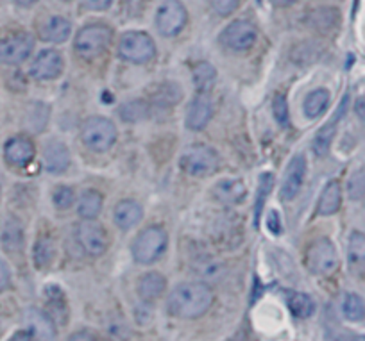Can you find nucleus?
Masks as SVG:
<instances>
[{
	"mask_svg": "<svg viewBox=\"0 0 365 341\" xmlns=\"http://www.w3.org/2000/svg\"><path fill=\"white\" fill-rule=\"evenodd\" d=\"M215 295L212 288L202 283H182L172 290L167 309L172 316L182 320H194L208 313Z\"/></svg>",
	"mask_w": 365,
	"mask_h": 341,
	"instance_id": "1",
	"label": "nucleus"
},
{
	"mask_svg": "<svg viewBox=\"0 0 365 341\" xmlns=\"http://www.w3.org/2000/svg\"><path fill=\"white\" fill-rule=\"evenodd\" d=\"M168 245V236L163 227L153 225L143 229L138 236L135 238L131 245L133 258L140 265H153L161 256L165 254Z\"/></svg>",
	"mask_w": 365,
	"mask_h": 341,
	"instance_id": "2",
	"label": "nucleus"
},
{
	"mask_svg": "<svg viewBox=\"0 0 365 341\" xmlns=\"http://www.w3.org/2000/svg\"><path fill=\"white\" fill-rule=\"evenodd\" d=\"M179 167L192 177H208L219 168V154L215 149L202 143L187 147L179 157Z\"/></svg>",
	"mask_w": 365,
	"mask_h": 341,
	"instance_id": "3",
	"label": "nucleus"
},
{
	"mask_svg": "<svg viewBox=\"0 0 365 341\" xmlns=\"http://www.w3.org/2000/svg\"><path fill=\"white\" fill-rule=\"evenodd\" d=\"M117 127L104 117H90L81 127V140L93 152H106L117 142Z\"/></svg>",
	"mask_w": 365,
	"mask_h": 341,
	"instance_id": "4",
	"label": "nucleus"
},
{
	"mask_svg": "<svg viewBox=\"0 0 365 341\" xmlns=\"http://www.w3.org/2000/svg\"><path fill=\"white\" fill-rule=\"evenodd\" d=\"M111 36H113V31L104 23H90L77 33L73 48L81 58H99L111 43Z\"/></svg>",
	"mask_w": 365,
	"mask_h": 341,
	"instance_id": "5",
	"label": "nucleus"
},
{
	"mask_svg": "<svg viewBox=\"0 0 365 341\" xmlns=\"http://www.w3.org/2000/svg\"><path fill=\"white\" fill-rule=\"evenodd\" d=\"M118 56L133 65H145L156 56L153 38L142 31H129L122 34L118 43Z\"/></svg>",
	"mask_w": 365,
	"mask_h": 341,
	"instance_id": "6",
	"label": "nucleus"
},
{
	"mask_svg": "<svg viewBox=\"0 0 365 341\" xmlns=\"http://www.w3.org/2000/svg\"><path fill=\"white\" fill-rule=\"evenodd\" d=\"M307 265L317 276H329L339 268V254L335 245L328 238H319L310 245L307 254Z\"/></svg>",
	"mask_w": 365,
	"mask_h": 341,
	"instance_id": "7",
	"label": "nucleus"
},
{
	"mask_svg": "<svg viewBox=\"0 0 365 341\" xmlns=\"http://www.w3.org/2000/svg\"><path fill=\"white\" fill-rule=\"evenodd\" d=\"M77 241L91 258L103 256L110 245V238H108L104 225L96 220H83L77 225Z\"/></svg>",
	"mask_w": 365,
	"mask_h": 341,
	"instance_id": "8",
	"label": "nucleus"
},
{
	"mask_svg": "<svg viewBox=\"0 0 365 341\" xmlns=\"http://www.w3.org/2000/svg\"><path fill=\"white\" fill-rule=\"evenodd\" d=\"M188 19L187 8L179 0H165L158 8L156 13V29L161 36H175L181 33Z\"/></svg>",
	"mask_w": 365,
	"mask_h": 341,
	"instance_id": "9",
	"label": "nucleus"
},
{
	"mask_svg": "<svg viewBox=\"0 0 365 341\" xmlns=\"http://www.w3.org/2000/svg\"><path fill=\"white\" fill-rule=\"evenodd\" d=\"M258 31L256 26L249 20H235L220 34V41L231 51H247L256 43Z\"/></svg>",
	"mask_w": 365,
	"mask_h": 341,
	"instance_id": "10",
	"label": "nucleus"
},
{
	"mask_svg": "<svg viewBox=\"0 0 365 341\" xmlns=\"http://www.w3.org/2000/svg\"><path fill=\"white\" fill-rule=\"evenodd\" d=\"M34 40L31 34L19 33L0 40V63L20 65L33 54Z\"/></svg>",
	"mask_w": 365,
	"mask_h": 341,
	"instance_id": "11",
	"label": "nucleus"
},
{
	"mask_svg": "<svg viewBox=\"0 0 365 341\" xmlns=\"http://www.w3.org/2000/svg\"><path fill=\"white\" fill-rule=\"evenodd\" d=\"M31 75L36 80H54L63 73V58L54 48L41 51L31 65Z\"/></svg>",
	"mask_w": 365,
	"mask_h": 341,
	"instance_id": "12",
	"label": "nucleus"
},
{
	"mask_svg": "<svg viewBox=\"0 0 365 341\" xmlns=\"http://www.w3.org/2000/svg\"><path fill=\"white\" fill-rule=\"evenodd\" d=\"M304 175H307V157L303 154H297L290 159L287 164L285 175H283L282 184V199L283 200H294L299 193L301 186H303Z\"/></svg>",
	"mask_w": 365,
	"mask_h": 341,
	"instance_id": "13",
	"label": "nucleus"
},
{
	"mask_svg": "<svg viewBox=\"0 0 365 341\" xmlns=\"http://www.w3.org/2000/svg\"><path fill=\"white\" fill-rule=\"evenodd\" d=\"M213 115V102L208 93H197L187 111V127L190 131H202Z\"/></svg>",
	"mask_w": 365,
	"mask_h": 341,
	"instance_id": "14",
	"label": "nucleus"
},
{
	"mask_svg": "<svg viewBox=\"0 0 365 341\" xmlns=\"http://www.w3.org/2000/svg\"><path fill=\"white\" fill-rule=\"evenodd\" d=\"M34 154H36V149H34L33 142L26 136H15L4 147L6 159L16 168L27 167L34 159Z\"/></svg>",
	"mask_w": 365,
	"mask_h": 341,
	"instance_id": "15",
	"label": "nucleus"
},
{
	"mask_svg": "<svg viewBox=\"0 0 365 341\" xmlns=\"http://www.w3.org/2000/svg\"><path fill=\"white\" fill-rule=\"evenodd\" d=\"M27 330L38 337L40 341H54L56 340V329H54V320L43 311L36 308H31L26 311L24 316Z\"/></svg>",
	"mask_w": 365,
	"mask_h": 341,
	"instance_id": "16",
	"label": "nucleus"
},
{
	"mask_svg": "<svg viewBox=\"0 0 365 341\" xmlns=\"http://www.w3.org/2000/svg\"><path fill=\"white\" fill-rule=\"evenodd\" d=\"M43 164L48 174H63L70 167V150L59 140H52L45 145Z\"/></svg>",
	"mask_w": 365,
	"mask_h": 341,
	"instance_id": "17",
	"label": "nucleus"
},
{
	"mask_svg": "<svg viewBox=\"0 0 365 341\" xmlns=\"http://www.w3.org/2000/svg\"><path fill=\"white\" fill-rule=\"evenodd\" d=\"M347 104H349V97L346 95V97L342 98V104H340L339 109H336L335 118H333L331 122H328L326 125H322L321 131L315 135L314 145H312V147H314L315 156L322 157V156H326V154H328L329 147H331V143H333V138H335L336 124H339L340 118L344 117V112H346V109H347Z\"/></svg>",
	"mask_w": 365,
	"mask_h": 341,
	"instance_id": "18",
	"label": "nucleus"
},
{
	"mask_svg": "<svg viewBox=\"0 0 365 341\" xmlns=\"http://www.w3.org/2000/svg\"><path fill=\"white\" fill-rule=\"evenodd\" d=\"M245 195H247V188L240 179H224V181L217 182L215 188H213L215 200H219L220 204H226V206L240 204L245 199Z\"/></svg>",
	"mask_w": 365,
	"mask_h": 341,
	"instance_id": "19",
	"label": "nucleus"
},
{
	"mask_svg": "<svg viewBox=\"0 0 365 341\" xmlns=\"http://www.w3.org/2000/svg\"><path fill=\"white\" fill-rule=\"evenodd\" d=\"M72 33V23L63 16H48L40 26V38L48 43H63Z\"/></svg>",
	"mask_w": 365,
	"mask_h": 341,
	"instance_id": "20",
	"label": "nucleus"
},
{
	"mask_svg": "<svg viewBox=\"0 0 365 341\" xmlns=\"http://www.w3.org/2000/svg\"><path fill=\"white\" fill-rule=\"evenodd\" d=\"M143 216V209L136 200H120L113 209L115 224L120 227L122 231H128L135 227Z\"/></svg>",
	"mask_w": 365,
	"mask_h": 341,
	"instance_id": "21",
	"label": "nucleus"
},
{
	"mask_svg": "<svg viewBox=\"0 0 365 341\" xmlns=\"http://www.w3.org/2000/svg\"><path fill=\"white\" fill-rule=\"evenodd\" d=\"M167 288V279L160 272H147L138 280V295L142 300L153 302L163 295Z\"/></svg>",
	"mask_w": 365,
	"mask_h": 341,
	"instance_id": "22",
	"label": "nucleus"
},
{
	"mask_svg": "<svg viewBox=\"0 0 365 341\" xmlns=\"http://www.w3.org/2000/svg\"><path fill=\"white\" fill-rule=\"evenodd\" d=\"M340 204H342V189L336 181H331L326 184V188L322 189L321 199L317 204V214L321 216H329V214H335L340 209Z\"/></svg>",
	"mask_w": 365,
	"mask_h": 341,
	"instance_id": "23",
	"label": "nucleus"
},
{
	"mask_svg": "<svg viewBox=\"0 0 365 341\" xmlns=\"http://www.w3.org/2000/svg\"><path fill=\"white\" fill-rule=\"evenodd\" d=\"M104 206L103 193L97 189H84L83 195L79 199V206H77V213L83 220H96L101 214Z\"/></svg>",
	"mask_w": 365,
	"mask_h": 341,
	"instance_id": "24",
	"label": "nucleus"
},
{
	"mask_svg": "<svg viewBox=\"0 0 365 341\" xmlns=\"http://www.w3.org/2000/svg\"><path fill=\"white\" fill-rule=\"evenodd\" d=\"M339 22L340 13L335 8H319L308 15V23L321 33H331L339 27Z\"/></svg>",
	"mask_w": 365,
	"mask_h": 341,
	"instance_id": "25",
	"label": "nucleus"
},
{
	"mask_svg": "<svg viewBox=\"0 0 365 341\" xmlns=\"http://www.w3.org/2000/svg\"><path fill=\"white\" fill-rule=\"evenodd\" d=\"M45 297H47L48 309H51V315L48 316L63 325V323L66 322V318H68V308H66L65 293L59 290V286L51 284V286L45 290Z\"/></svg>",
	"mask_w": 365,
	"mask_h": 341,
	"instance_id": "26",
	"label": "nucleus"
},
{
	"mask_svg": "<svg viewBox=\"0 0 365 341\" xmlns=\"http://www.w3.org/2000/svg\"><path fill=\"white\" fill-rule=\"evenodd\" d=\"M118 117L124 122H128V124H138V122L147 120L150 117L149 102L133 98V100L125 102V104L118 107Z\"/></svg>",
	"mask_w": 365,
	"mask_h": 341,
	"instance_id": "27",
	"label": "nucleus"
},
{
	"mask_svg": "<svg viewBox=\"0 0 365 341\" xmlns=\"http://www.w3.org/2000/svg\"><path fill=\"white\" fill-rule=\"evenodd\" d=\"M328 105L329 91L324 90V88H319V90H314L312 93L307 95L303 104V111L308 118H317L328 109Z\"/></svg>",
	"mask_w": 365,
	"mask_h": 341,
	"instance_id": "28",
	"label": "nucleus"
},
{
	"mask_svg": "<svg viewBox=\"0 0 365 341\" xmlns=\"http://www.w3.org/2000/svg\"><path fill=\"white\" fill-rule=\"evenodd\" d=\"M217 80V68L208 61L197 63L194 68V84L199 93H208Z\"/></svg>",
	"mask_w": 365,
	"mask_h": 341,
	"instance_id": "29",
	"label": "nucleus"
},
{
	"mask_svg": "<svg viewBox=\"0 0 365 341\" xmlns=\"http://www.w3.org/2000/svg\"><path fill=\"white\" fill-rule=\"evenodd\" d=\"M153 100L161 105H175L182 97L181 88L175 83H161L153 88Z\"/></svg>",
	"mask_w": 365,
	"mask_h": 341,
	"instance_id": "30",
	"label": "nucleus"
},
{
	"mask_svg": "<svg viewBox=\"0 0 365 341\" xmlns=\"http://www.w3.org/2000/svg\"><path fill=\"white\" fill-rule=\"evenodd\" d=\"M289 309L296 318H310L315 313V302L307 293H294L289 297Z\"/></svg>",
	"mask_w": 365,
	"mask_h": 341,
	"instance_id": "31",
	"label": "nucleus"
},
{
	"mask_svg": "<svg viewBox=\"0 0 365 341\" xmlns=\"http://www.w3.org/2000/svg\"><path fill=\"white\" fill-rule=\"evenodd\" d=\"M342 315L349 322H361L365 318L364 298L356 293H347L342 300Z\"/></svg>",
	"mask_w": 365,
	"mask_h": 341,
	"instance_id": "32",
	"label": "nucleus"
},
{
	"mask_svg": "<svg viewBox=\"0 0 365 341\" xmlns=\"http://www.w3.org/2000/svg\"><path fill=\"white\" fill-rule=\"evenodd\" d=\"M54 256L56 248L51 238H40L36 241V245H34V263H36L38 268H47V266H51V263L54 261Z\"/></svg>",
	"mask_w": 365,
	"mask_h": 341,
	"instance_id": "33",
	"label": "nucleus"
},
{
	"mask_svg": "<svg viewBox=\"0 0 365 341\" xmlns=\"http://www.w3.org/2000/svg\"><path fill=\"white\" fill-rule=\"evenodd\" d=\"M347 258L353 265H361L365 263V234L351 233L349 243H347Z\"/></svg>",
	"mask_w": 365,
	"mask_h": 341,
	"instance_id": "34",
	"label": "nucleus"
},
{
	"mask_svg": "<svg viewBox=\"0 0 365 341\" xmlns=\"http://www.w3.org/2000/svg\"><path fill=\"white\" fill-rule=\"evenodd\" d=\"M274 184V177L270 174H263L259 177V188H258V196H256V204H255V225L258 227L259 224V216H262L263 206H265V200L269 196L270 189H272Z\"/></svg>",
	"mask_w": 365,
	"mask_h": 341,
	"instance_id": "35",
	"label": "nucleus"
},
{
	"mask_svg": "<svg viewBox=\"0 0 365 341\" xmlns=\"http://www.w3.org/2000/svg\"><path fill=\"white\" fill-rule=\"evenodd\" d=\"M2 245L8 251H19L22 247V229L16 221H8L2 233Z\"/></svg>",
	"mask_w": 365,
	"mask_h": 341,
	"instance_id": "36",
	"label": "nucleus"
},
{
	"mask_svg": "<svg viewBox=\"0 0 365 341\" xmlns=\"http://www.w3.org/2000/svg\"><path fill=\"white\" fill-rule=\"evenodd\" d=\"M272 112L274 118L282 127H289V104H287V98L283 95H276L272 100Z\"/></svg>",
	"mask_w": 365,
	"mask_h": 341,
	"instance_id": "37",
	"label": "nucleus"
},
{
	"mask_svg": "<svg viewBox=\"0 0 365 341\" xmlns=\"http://www.w3.org/2000/svg\"><path fill=\"white\" fill-rule=\"evenodd\" d=\"M52 200H54L58 209H68L76 202V193H73V189L70 186H59V188H56Z\"/></svg>",
	"mask_w": 365,
	"mask_h": 341,
	"instance_id": "38",
	"label": "nucleus"
},
{
	"mask_svg": "<svg viewBox=\"0 0 365 341\" xmlns=\"http://www.w3.org/2000/svg\"><path fill=\"white\" fill-rule=\"evenodd\" d=\"M212 2V8L215 9V13H219L220 16H227L238 8L240 0H210Z\"/></svg>",
	"mask_w": 365,
	"mask_h": 341,
	"instance_id": "39",
	"label": "nucleus"
},
{
	"mask_svg": "<svg viewBox=\"0 0 365 341\" xmlns=\"http://www.w3.org/2000/svg\"><path fill=\"white\" fill-rule=\"evenodd\" d=\"M267 227H269V231L272 234H279L282 233V220H279V214L278 211L270 209L269 214H267Z\"/></svg>",
	"mask_w": 365,
	"mask_h": 341,
	"instance_id": "40",
	"label": "nucleus"
},
{
	"mask_svg": "<svg viewBox=\"0 0 365 341\" xmlns=\"http://www.w3.org/2000/svg\"><path fill=\"white\" fill-rule=\"evenodd\" d=\"M83 4L91 11H104L113 4V0H83Z\"/></svg>",
	"mask_w": 365,
	"mask_h": 341,
	"instance_id": "41",
	"label": "nucleus"
},
{
	"mask_svg": "<svg viewBox=\"0 0 365 341\" xmlns=\"http://www.w3.org/2000/svg\"><path fill=\"white\" fill-rule=\"evenodd\" d=\"M11 283V276H9V268L2 259H0V291H4L9 288Z\"/></svg>",
	"mask_w": 365,
	"mask_h": 341,
	"instance_id": "42",
	"label": "nucleus"
},
{
	"mask_svg": "<svg viewBox=\"0 0 365 341\" xmlns=\"http://www.w3.org/2000/svg\"><path fill=\"white\" fill-rule=\"evenodd\" d=\"M68 341H97L96 336L91 332H88V330H77V332H73L72 336L68 337Z\"/></svg>",
	"mask_w": 365,
	"mask_h": 341,
	"instance_id": "43",
	"label": "nucleus"
},
{
	"mask_svg": "<svg viewBox=\"0 0 365 341\" xmlns=\"http://www.w3.org/2000/svg\"><path fill=\"white\" fill-rule=\"evenodd\" d=\"M9 341H40V340H38L34 334H31L29 330H20V332H16Z\"/></svg>",
	"mask_w": 365,
	"mask_h": 341,
	"instance_id": "44",
	"label": "nucleus"
},
{
	"mask_svg": "<svg viewBox=\"0 0 365 341\" xmlns=\"http://www.w3.org/2000/svg\"><path fill=\"white\" fill-rule=\"evenodd\" d=\"M354 111H356L358 118H360V120L365 124V95L358 97L356 104H354Z\"/></svg>",
	"mask_w": 365,
	"mask_h": 341,
	"instance_id": "45",
	"label": "nucleus"
},
{
	"mask_svg": "<svg viewBox=\"0 0 365 341\" xmlns=\"http://www.w3.org/2000/svg\"><path fill=\"white\" fill-rule=\"evenodd\" d=\"M16 4L22 6V8H31V6H34L38 2V0H15Z\"/></svg>",
	"mask_w": 365,
	"mask_h": 341,
	"instance_id": "46",
	"label": "nucleus"
},
{
	"mask_svg": "<svg viewBox=\"0 0 365 341\" xmlns=\"http://www.w3.org/2000/svg\"><path fill=\"white\" fill-rule=\"evenodd\" d=\"M274 2H276V4H279V6H289V4H292L294 0H274Z\"/></svg>",
	"mask_w": 365,
	"mask_h": 341,
	"instance_id": "47",
	"label": "nucleus"
},
{
	"mask_svg": "<svg viewBox=\"0 0 365 341\" xmlns=\"http://www.w3.org/2000/svg\"><path fill=\"white\" fill-rule=\"evenodd\" d=\"M354 341H365V337H356V340Z\"/></svg>",
	"mask_w": 365,
	"mask_h": 341,
	"instance_id": "48",
	"label": "nucleus"
},
{
	"mask_svg": "<svg viewBox=\"0 0 365 341\" xmlns=\"http://www.w3.org/2000/svg\"><path fill=\"white\" fill-rule=\"evenodd\" d=\"M63 2H70V0H63Z\"/></svg>",
	"mask_w": 365,
	"mask_h": 341,
	"instance_id": "49",
	"label": "nucleus"
}]
</instances>
